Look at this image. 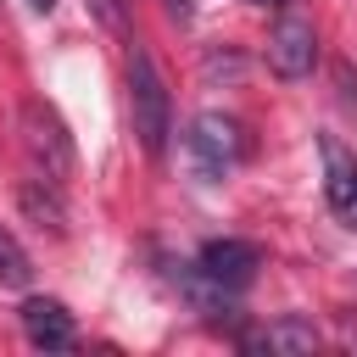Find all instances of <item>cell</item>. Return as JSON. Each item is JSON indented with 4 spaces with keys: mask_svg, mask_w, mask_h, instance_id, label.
<instances>
[{
    "mask_svg": "<svg viewBox=\"0 0 357 357\" xmlns=\"http://www.w3.org/2000/svg\"><path fill=\"white\" fill-rule=\"evenodd\" d=\"M128 117H134L139 151L162 156L167 134H173V95H167V78L145 45H128Z\"/></svg>",
    "mask_w": 357,
    "mask_h": 357,
    "instance_id": "cell-1",
    "label": "cell"
},
{
    "mask_svg": "<svg viewBox=\"0 0 357 357\" xmlns=\"http://www.w3.org/2000/svg\"><path fill=\"white\" fill-rule=\"evenodd\" d=\"M17 134H22V151L33 156V167L45 173V178H73L78 173V145H73V134H67V123L56 117V106L50 100H22L17 106Z\"/></svg>",
    "mask_w": 357,
    "mask_h": 357,
    "instance_id": "cell-2",
    "label": "cell"
},
{
    "mask_svg": "<svg viewBox=\"0 0 357 357\" xmlns=\"http://www.w3.org/2000/svg\"><path fill=\"white\" fill-rule=\"evenodd\" d=\"M190 162H195V173L201 178H223L234 162H240V151H245V139H240V123L234 117H223V112H201L195 123H190Z\"/></svg>",
    "mask_w": 357,
    "mask_h": 357,
    "instance_id": "cell-3",
    "label": "cell"
},
{
    "mask_svg": "<svg viewBox=\"0 0 357 357\" xmlns=\"http://www.w3.org/2000/svg\"><path fill=\"white\" fill-rule=\"evenodd\" d=\"M318 162H324V201L329 212L357 229V151L340 134H318Z\"/></svg>",
    "mask_w": 357,
    "mask_h": 357,
    "instance_id": "cell-4",
    "label": "cell"
},
{
    "mask_svg": "<svg viewBox=\"0 0 357 357\" xmlns=\"http://www.w3.org/2000/svg\"><path fill=\"white\" fill-rule=\"evenodd\" d=\"M268 67L279 78H290V84L318 67V33H312L307 17H279L273 22V33H268Z\"/></svg>",
    "mask_w": 357,
    "mask_h": 357,
    "instance_id": "cell-5",
    "label": "cell"
},
{
    "mask_svg": "<svg viewBox=\"0 0 357 357\" xmlns=\"http://www.w3.org/2000/svg\"><path fill=\"white\" fill-rule=\"evenodd\" d=\"M195 262H201L218 284L245 290V284L257 279V268H262V245H251V240H206V245L195 251Z\"/></svg>",
    "mask_w": 357,
    "mask_h": 357,
    "instance_id": "cell-6",
    "label": "cell"
},
{
    "mask_svg": "<svg viewBox=\"0 0 357 357\" xmlns=\"http://www.w3.org/2000/svg\"><path fill=\"white\" fill-rule=\"evenodd\" d=\"M17 318H22V335H28L39 351H67V346H73V312H67L61 301H50V296H28Z\"/></svg>",
    "mask_w": 357,
    "mask_h": 357,
    "instance_id": "cell-7",
    "label": "cell"
},
{
    "mask_svg": "<svg viewBox=\"0 0 357 357\" xmlns=\"http://www.w3.org/2000/svg\"><path fill=\"white\" fill-rule=\"evenodd\" d=\"M17 206L28 212V223L39 229V234H50V240H61L67 234V206H61V195H56V178H22L17 184Z\"/></svg>",
    "mask_w": 357,
    "mask_h": 357,
    "instance_id": "cell-8",
    "label": "cell"
},
{
    "mask_svg": "<svg viewBox=\"0 0 357 357\" xmlns=\"http://www.w3.org/2000/svg\"><path fill=\"white\" fill-rule=\"evenodd\" d=\"M251 346L257 351H312L318 346V329H312V318H279V324H268L262 335H251Z\"/></svg>",
    "mask_w": 357,
    "mask_h": 357,
    "instance_id": "cell-9",
    "label": "cell"
},
{
    "mask_svg": "<svg viewBox=\"0 0 357 357\" xmlns=\"http://www.w3.org/2000/svg\"><path fill=\"white\" fill-rule=\"evenodd\" d=\"M28 279H33V262H28V251L17 245V234H6V229H0V284L22 290Z\"/></svg>",
    "mask_w": 357,
    "mask_h": 357,
    "instance_id": "cell-10",
    "label": "cell"
},
{
    "mask_svg": "<svg viewBox=\"0 0 357 357\" xmlns=\"http://www.w3.org/2000/svg\"><path fill=\"white\" fill-rule=\"evenodd\" d=\"M89 11L112 28V33H128V17H123V0H89Z\"/></svg>",
    "mask_w": 357,
    "mask_h": 357,
    "instance_id": "cell-11",
    "label": "cell"
},
{
    "mask_svg": "<svg viewBox=\"0 0 357 357\" xmlns=\"http://www.w3.org/2000/svg\"><path fill=\"white\" fill-rule=\"evenodd\" d=\"M335 78H340V100H346V106H357V78H351V67H346V61L335 67Z\"/></svg>",
    "mask_w": 357,
    "mask_h": 357,
    "instance_id": "cell-12",
    "label": "cell"
},
{
    "mask_svg": "<svg viewBox=\"0 0 357 357\" xmlns=\"http://www.w3.org/2000/svg\"><path fill=\"white\" fill-rule=\"evenodd\" d=\"M162 6H167V17H173V22H190V17H195V6H190V0H162Z\"/></svg>",
    "mask_w": 357,
    "mask_h": 357,
    "instance_id": "cell-13",
    "label": "cell"
},
{
    "mask_svg": "<svg viewBox=\"0 0 357 357\" xmlns=\"http://www.w3.org/2000/svg\"><path fill=\"white\" fill-rule=\"evenodd\" d=\"M28 6H33V11H50V6H56V0H28Z\"/></svg>",
    "mask_w": 357,
    "mask_h": 357,
    "instance_id": "cell-14",
    "label": "cell"
},
{
    "mask_svg": "<svg viewBox=\"0 0 357 357\" xmlns=\"http://www.w3.org/2000/svg\"><path fill=\"white\" fill-rule=\"evenodd\" d=\"M245 6H273V0H245Z\"/></svg>",
    "mask_w": 357,
    "mask_h": 357,
    "instance_id": "cell-15",
    "label": "cell"
}]
</instances>
